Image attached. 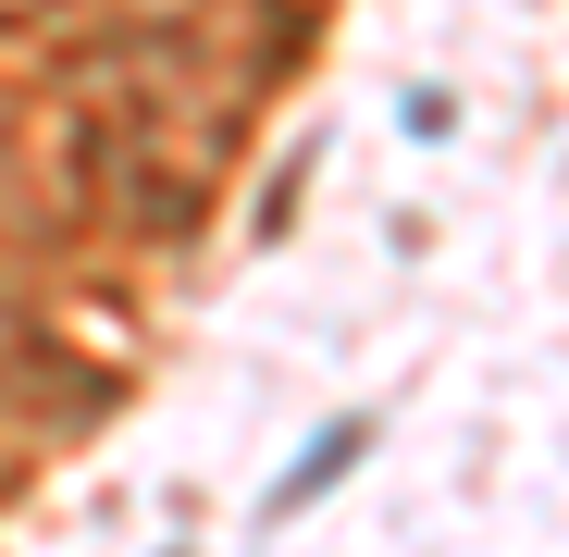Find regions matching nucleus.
<instances>
[{
  "label": "nucleus",
  "instance_id": "1",
  "mask_svg": "<svg viewBox=\"0 0 569 557\" xmlns=\"http://www.w3.org/2000/svg\"><path fill=\"white\" fill-rule=\"evenodd\" d=\"M347 458H359V421H335V434H322V446L298 458V484H284V508H298V496H322V484L347 471Z\"/></svg>",
  "mask_w": 569,
  "mask_h": 557
}]
</instances>
